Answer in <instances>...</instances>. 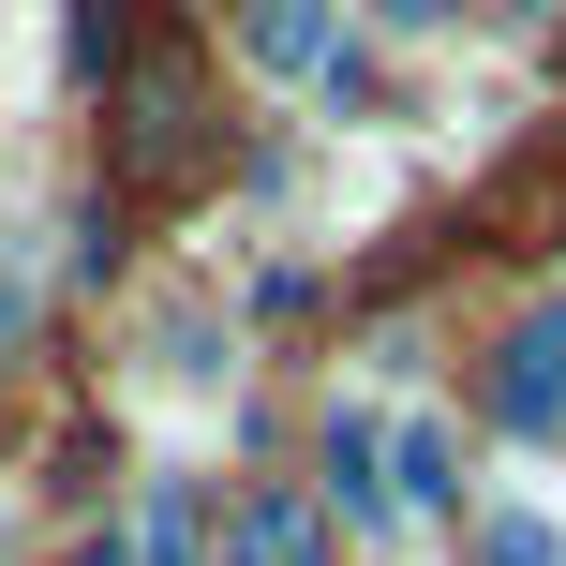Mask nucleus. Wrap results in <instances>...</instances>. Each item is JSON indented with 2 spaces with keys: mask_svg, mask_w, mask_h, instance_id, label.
I'll return each mask as SVG.
<instances>
[{
  "mask_svg": "<svg viewBox=\"0 0 566 566\" xmlns=\"http://www.w3.org/2000/svg\"><path fill=\"white\" fill-rule=\"evenodd\" d=\"M209 165V119H195V60L149 45L135 90H119V179H195Z\"/></svg>",
  "mask_w": 566,
  "mask_h": 566,
  "instance_id": "obj_1",
  "label": "nucleus"
},
{
  "mask_svg": "<svg viewBox=\"0 0 566 566\" xmlns=\"http://www.w3.org/2000/svg\"><path fill=\"white\" fill-rule=\"evenodd\" d=\"M239 60L254 75H328L343 60V0H239Z\"/></svg>",
  "mask_w": 566,
  "mask_h": 566,
  "instance_id": "obj_2",
  "label": "nucleus"
},
{
  "mask_svg": "<svg viewBox=\"0 0 566 566\" xmlns=\"http://www.w3.org/2000/svg\"><path fill=\"white\" fill-rule=\"evenodd\" d=\"M492 402H507L522 432H552V418H566V298H537V313L507 328V373H492Z\"/></svg>",
  "mask_w": 566,
  "mask_h": 566,
  "instance_id": "obj_3",
  "label": "nucleus"
},
{
  "mask_svg": "<svg viewBox=\"0 0 566 566\" xmlns=\"http://www.w3.org/2000/svg\"><path fill=\"white\" fill-rule=\"evenodd\" d=\"M239 566H328V522H313L298 492H254V507H239Z\"/></svg>",
  "mask_w": 566,
  "mask_h": 566,
  "instance_id": "obj_4",
  "label": "nucleus"
},
{
  "mask_svg": "<svg viewBox=\"0 0 566 566\" xmlns=\"http://www.w3.org/2000/svg\"><path fill=\"white\" fill-rule=\"evenodd\" d=\"M119 566H209V552H195V492H179V478L135 492V537H119Z\"/></svg>",
  "mask_w": 566,
  "mask_h": 566,
  "instance_id": "obj_5",
  "label": "nucleus"
},
{
  "mask_svg": "<svg viewBox=\"0 0 566 566\" xmlns=\"http://www.w3.org/2000/svg\"><path fill=\"white\" fill-rule=\"evenodd\" d=\"M328 478H343V522H388V432L328 418Z\"/></svg>",
  "mask_w": 566,
  "mask_h": 566,
  "instance_id": "obj_6",
  "label": "nucleus"
},
{
  "mask_svg": "<svg viewBox=\"0 0 566 566\" xmlns=\"http://www.w3.org/2000/svg\"><path fill=\"white\" fill-rule=\"evenodd\" d=\"M448 432H432V418H402V448H388V507H448Z\"/></svg>",
  "mask_w": 566,
  "mask_h": 566,
  "instance_id": "obj_7",
  "label": "nucleus"
},
{
  "mask_svg": "<svg viewBox=\"0 0 566 566\" xmlns=\"http://www.w3.org/2000/svg\"><path fill=\"white\" fill-rule=\"evenodd\" d=\"M478 566H566V522L552 507H492L478 522Z\"/></svg>",
  "mask_w": 566,
  "mask_h": 566,
  "instance_id": "obj_8",
  "label": "nucleus"
},
{
  "mask_svg": "<svg viewBox=\"0 0 566 566\" xmlns=\"http://www.w3.org/2000/svg\"><path fill=\"white\" fill-rule=\"evenodd\" d=\"M15 328H30V254L0 239V343H15Z\"/></svg>",
  "mask_w": 566,
  "mask_h": 566,
  "instance_id": "obj_9",
  "label": "nucleus"
},
{
  "mask_svg": "<svg viewBox=\"0 0 566 566\" xmlns=\"http://www.w3.org/2000/svg\"><path fill=\"white\" fill-rule=\"evenodd\" d=\"M373 15H388V30H448L462 0H373Z\"/></svg>",
  "mask_w": 566,
  "mask_h": 566,
  "instance_id": "obj_10",
  "label": "nucleus"
}]
</instances>
